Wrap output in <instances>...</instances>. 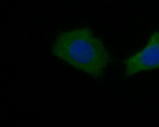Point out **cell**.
Here are the masks:
<instances>
[{"mask_svg":"<svg viewBox=\"0 0 159 127\" xmlns=\"http://www.w3.org/2000/svg\"><path fill=\"white\" fill-rule=\"evenodd\" d=\"M52 51L58 58L95 77L102 76L111 60L109 52L102 41L87 28L60 34Z\"/></svg>","mask_w":159,"mask_h":127,"instance_id":"6da1fadb","label":"cell"},{"mask_svg":"<svg viewBox=\"0 0 159 127\" xmlns=\"http://www.w3.org/2000/svg\"><path fill=\"white\" fill-rule=\"evenodd\" d=\"M125 63L127 76L159 68V31L154 33L145 47L126 59Z\"/></svg>","mask_w":159,"mask_h":127,"instance_id":"7a4b0ae2","label":"cell"}]
</instances>
